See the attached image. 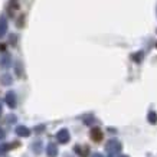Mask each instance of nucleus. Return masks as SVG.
<instances>
[{"mask_svg":"<svg viewBox=\"0 0 157 157\" xmlns=\"http://www.w3.org/2000/svg\"><path fill=\"white\" fill-rule=\"evenodd\" d=\"M92 157H104V156H102V154H100V153H97V154H94Z\"/></svg>","mask_w":157,"mask_h":157,"instance_id":"obj_12","label":"nucleus"},{"mask_svg":"<svg viewBox=\"0 0 157 157\" xmlns=\"http://www.w3.org/2000/svg\"><path fill=\"white\" fill-rule=\"evenodd\" d=\"M120 157H128V156H120Z\"/></svg>","mask_w":157,"mask_h":157,"instance_id":"obj_14","label":"nucleus"},{"mask_svg":"<svg viewBox=\"0 0 157 157\" xmlns=\"http://www.w3.org/2000/svg\"><path fill=\"white\" fill-rule=\"evenodd\" d=\"M56 138H58V141L62 144L68 143V141H69V133H68V130H61V131L56 134Z\"/></svg>","mask_w":157,"mask_h":157,"instance_id":"obj_3","label":"nucleus"},{"mask_svg":"<svg viewBox=\"0 0 157 157\" xmlns=\"http://www.w3.org/2000/svg\"><path fill=\"white\" fill-rule=\"evenodd\" d=\"M43 130H45L43 125H38V127H35V131H36V133H40V131H43Z\"/></svg>","mask_w":157,"mask_h":157,"instance_id":"obj_11","label":"nucleus"},{"mask_svg":"<svg viewBox=\"0 0 157 157\" xmlns=\"http://www.w3.org/2000/svg\"><path fill=\"white\" fill-rule=\"evenodd\" d=\"M3 137H5V133H3V131L0 130V138H3Z\"/></svg>","mask_w":157,"mask_h":157,"instance_id":"obj_13","label":"nucleus"},{"mask_svg":"<svg viewBox=\"0 0 157 157\" xmlns=\"http://www.w3.org/2000/svg\"><path fill=\"white\" fill-rule=\"evenodd\" d=\"M121 148H123V146H121V143L117 141V140H109L108 143H107V146H105V150H107L109 154H117V153L121 151Z\"/></svg>","mask_w":157,"mask_h":157,"instance_id":"obj_1","label":"nucleus"},{"mask_svg":"<svg viewBox=\"0 0 157 157\" xmlns=\"http://www.w3.org/2000/svg\"><path fill=\"white\" fill-rule=\"evenodd\" d=\"M74 151H75L76 156H79V157H88L90 156V147H88V146L76 144L75 147H74Z\"/></svg>","mask_w":157,"mask_h":157,"instance_id":"obj_2","label":"nucleus"},{"mask_svg":"<svg viewBox=\"0 0 157 157\" xmlns=\"http://www.w3.org/2000/svg\"><path fill=\"white\" fill-rule=\"evenodd\" d=\"M46 153H48V156L49 157H56L58 156V147H56V144H48V147H46Z\"/></svg>","mask_w":157,"mask_h":157,"instance_id":"obj_5","label":"nucleus"},{"mask_svg":"<svg viewBox=\"0 0 157 157\" xmlns=\"http://www.w3.org/2000/svg\"><path fill=\"white\" fill-rule=\"evenodd\" d=\"M148 121H150V123L151 124H156L157 123V115H156V113H150V114H148Z\"/></svg>","mask_w":157,"mask_h":157,"instance_id":"obj_9","label":"nucleus"},{"mask_svg":"<svg viewBox=\"0 0 157 157\" xmlns=\"http://www.w3.org/2000/svg\"><path fill=\"white\" fill-rule=\"evenodd\" d=\"M40 141H35L33 143V146H32V150H33V151H36V153H40L42 151V146H40Z\"/></svg>","mask_w":157,"mask_h":157,"instance_id":"obj_8","label":"nucleus"},{"mask_svg":"<svg viewBox=\"0 0 157 157\" xmlns=\"http://www.w3.org/2000/svg\"><path fill=\"white\" fill-rule=\"evenodd\" d=\"M102 137H104V134H102V131H101L100 128H92L91 130V138H92L94 141H101Z\"/></svg>","mask_w":157,"mask_h":157,"instance_id":"obj_4","label":"nucleus"},{"mask_svg":"<svg viewBox=\"0 0 157 157\" xmlns=\"http://www.w3.org/2000/svg\"><path fill=\"white\" fill-rule=\"evenodd\" d=\"M19 146V143L16 141V143H12L9 144V146H0V151H6V150H10V148H14V147H17Z\"/></svg>","mask_w":157,"mask_h":157,"instance_id":"obj_7","label":"nucleus"},{"mask_svg":"<svg viewBox=\"0 0 157 157\" xmlns=\"http://www.w3.org/2000/svg\"><path fill=\"white\" fill-rule=\"evenodd\" d=\"M16 134L20 136V137H28L30 134V131H29V128L23 127V125H19V127H16Z\"/></svg>","mask_w":157,"mask_h":157,"instance_id":"obj_6","label":"nucleus"},{"mask_svg":"<svg viewBox=\"0 0 157 157\" xmlns=\"http://www.w3.org/2000/svg\"><path fill=\"white\" fill-rule=\"evenodd\" d=\"M7 104H9V107H14V98H13V94H9V95H7Z\"/></svg>","mask_w":157,"mask_h":157,"instance_id":"obj_10","label":"nucleus"}]
</instances>
